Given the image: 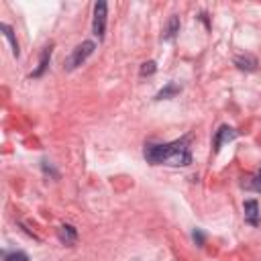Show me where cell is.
<instances>
[{
  "instance_id": "cell-12",
  "label": "cell",
  "mask_w": 261,
  "mask_h": 261,
  "mask_svg": "<svg viewBox=\"0 0 261 261\" xmlns=\"http://www.w3.org/2000/svg\"><path fill=\"white\" fill-rule=\"evenodd\" d=\"M2 259L4 261H31L29 255L22 253V251H4L2 253Z\"/></svg>"
},
{
  "instance_id": "cell-13",
  "label": "cell",
  "mask_w": 261,
  "mask_h": 261,
  "mask_svg": "<svg viewBox=\"0 0 261 261\" xmlns=\"http://www.w3.org/2000/svg\"><path fill=\"white\" fill-rule=\"evenodd\" d=\"M155 69H157V63L155 61H145L141 65V75H151V73H155Z\"/></svg>"
},
{
  "instance_id": "cell-14",
  "label": "cell",
  "mask_w": 261,
  "mask_h": 261,
  "mask_svg": "<svg viewBox=\"0 0 261 261\" xmlns=\"http://www.w3.org/2000/svg\"><path fill=\"white\" fill-rule=\"evenodd\" d=\"M249 188L261 194V171H259V173H255V175L251 177V184H249Z\"/></svg>"
},
{
  "instance_id": "cell-3",
  "label": "cell",
  "mask_w": 261,
  "mask_h": 261,
  "mask_svg": "<svg viewBox=\"0 0 261 261\" xmlns=\"http://www.w3.org/2000/svg\"><path fill=\"white\" fill-rule=\"evenodd\" d=\"M106 16H108V4L104 0L94 4V20H92V33L98 39H104L106 33Z\"/></svg>"
},
{
  "instance_id": "cell-2",
  "label": "cell",
  "mask_w": 261,
  "mask_h": 261,
  "mask_svg": "<svg viewBox=\"0 0 261 261\" xmlns=\"http://www.w3.org/2000/svg\"><path fill=\"white\" fill-rule=\"evenodd\" d=\"M94 49H96V43H94V41H84V43H80V45L71 51V55L67 57L65 69H67V71H73L75 67H80V65L94 53Z\"/></svg>"
},
{
  "instance_id": "cell-15",
  "label": "cell",
  "mask_w": 261,
  "mask_h": 261,
  "mask_svg": "<svg viewBox=\"0 0 261 261\" xmlns=\"http://www.w3.org/2000/svg\"><path fill=\"white\" fill-rule=\"evenodd\" d=\"M192 237H194V241H196L200 247L204 245V234H202V230H200V228H196V230L192 232Z\"/></svg>"
},
{
  "instance_id": "cell-11",
  "label": "cell",
  "mask_w": 261,
  "mask_h": 261,
  "mask_svg": "<svg viewBox=\"0 0 261 261\" xmlns=\"http://www.w3.org/2000/svg\"><path fill=\"white\" fill-rule=\"evenodd\" d=\"M177 33H179V18H177V16H171L169 22H167V29H165V33H163V39H165V41H171Z\"/></svg>"
},
{
  "instance_id": "cell-1",
  "label": "cell",
  "mask_w": 261,
  "mask_h": 261,
  "mask_svg": "<svg viewBox=\"0 0 261 261\" xmlns=\"http://www.w3.org/2000/svg\"><path fill=\"white\" fill-rule=\"evenodd\" d=\"M147 163L151 165H171V167H186L192 163V153L188 147V137L163 145L149 143L143 151Z\"/></svg>"
},
{
  "instance_id": "cell-10",
  "label": "cell",
  "mask_w": 261,
  "mask_h": 261,
  "mask_svg": "<svg viewBox=\"0 0 261 261\" xmlns=\"http://www.w3.org/2000/svg\"><path fill=\"white\" fill-rule=\"evenodd\" d=\"M181 92V86H177V84H173V82H169L165 88H161L159 92H157V100H167V98H171V96H175V94H179Z\"/></svg>"
},
{
  "instance_id": "cell-4",
  "label": "cell",
  "mask_w": 261,
  "mask_h": 261,
  "mask_svg": "<svg viewBox=\"0 0 261 261\" xmlns=\"http://www.w3.org/2000/svg\"><path fill=\"white\" fill-rule=\"evenodd\" d=\"M243 214H245V222H249L251 226H257L261 222V212H259L257 200H247L243 204Z\"/></svg>"
},
{
  "instance_id": "cell-9",
  "label": "cell",
  "mask_w": 261,
  "mask_h": 261,
  "mask_svg": "<svg viewBox=\"0 0 261 261\" xmlns=\"http://www.w3.org/2000/svg\"><path fill=\"white\" fill-rule=\"evenodd\" d=\"M234 63H237V67L243 69V71H255V69H257V59H255L253 55H239V57L234 59Z\"/></svg>"
},
{
  "instance_id": "cell-7",
  "label": "cell",
  "mask_w": 261,
  "mask_h": 261,
  "mask_svg": "<svg viewBox=\"0 0 261 261\" xmlns=\"http://www.w3.org/2000/svg\"><path fill=\"white\" fill-rule=\"evenodd\" d=\"M51 53H53V45L49 43L45 49H43V53H41V59H39V67L31 73V77H41L43 75V71L47 69V63H49V59H51Z\"/></svg>"
},
{
  "instance_id": "cell-8",
  "label": "cell",
  "mask_w": 261,
  "mask_h": 261,
  "mask_svg": "<svg viewBox=\"0 0 261 261\" xmlns=\"http://www.w3.org/2000/svg\"><path fill=\"white\" fill-rule=\"evenodd\" d=\"M0 31L4 33V37H6V39H8V43H10L12 55H14V57H18L20 49H18V41H16V37H14V31H12V27H10V24H6V22H2V24H0Z\"/></svg>"
},
{
  "instance_id": "cell-6",
  "label": "cell",
  "mask_w": 261,
  "mask_h": 261,
  "mask_svg": "<svg viewBox=\"0 0 261 261\" xmlns=\"http://www.w3.org/2000/svg\"><path fill=\"white\" fill-rule=\"evenodd\" d=\"M57 237H59V241H61L63 245H73V243L77 241V230H75V226H71V224H61V226L57 228Z\"/></svg>"
},
{
  "instance_id": "cell-5",
  "label": "cell",
  "mask_w": 261,
  "mask_h": 261,
  "mask_svg": "<svg viewBox=\"0 0 261 261\" xmlns=\"http://www.w3.org/2000/svg\"><path fill=\"white\" fill-rule=\"evenodd\" d=\"M237 130L234 128H230V126H226V124H222L218 130H216V135H214V151H220V147H222V143H226V141H232V139H237Z\"/></svg>"
}]
</instances>
